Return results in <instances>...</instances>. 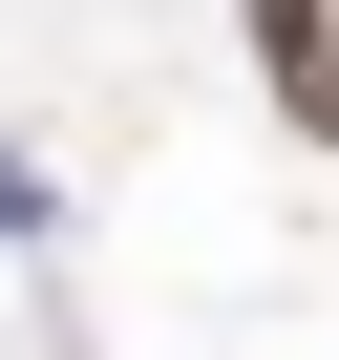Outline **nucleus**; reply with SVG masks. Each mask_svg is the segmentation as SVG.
Masks as SVG:
<instances>
[{
  "label": "nucleus",
  "instance_id": "obj_2",
  "mask_svg": "<svg viewBox=\"0 0 339 360\" xmlns=\"http://www.w3.org/2000/svg\"><path fill=\"white\" fill-rule=\"evenodd\" d=\"M0 233H43V169H22V127H0Z\"/></svg>",
  "mask_w": 339,
  "mask_h": 360
},
{
  "label": "nucleus",
  "instance_id": "obj_1",
  "mask_svg": "<svg viewBox=\"0 0 339 360\" xmlns=\"http://www.w3.org/2000/svg\"><path fill=\"white\" fill-rule=\"evenodd\" d=\"M255 64H276V127L339 148V0H255Z\"/></svg>",
  "mask_w": 339,
  "mask_h": 360
}]
</instances>
